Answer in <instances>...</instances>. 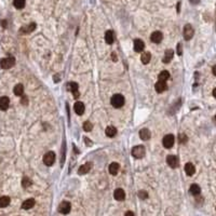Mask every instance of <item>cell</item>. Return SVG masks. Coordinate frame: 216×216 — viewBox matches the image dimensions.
I'll return each mask as SVG.
<instances>
[{"instance_id":"6da1fadb","label":"cell","mask_w":216,"mask_h":216,"mask_svg":"<svg viewBox=\"0 0 216 216\" xmlns=\"http://www.w3.org/2000/svg\"><path fill=\"white\" fill-rule=\"evenodd\" d=\"M110 103L111 105L115 107V108H120L124 105V97L121 94H115L112 95V97L110 99Z\"/></svg>"},{"instance_id":"7a4b0ae2","label":"cell","mask_w":216,"mask_h":216,"mask_svg":"<svg viewBox=\"0 0 216 216\" xmlns=\"http://www.w3.org/2000/svg\"><path fill=\"white\" fill-rule=\"evenodd\" d=\"M14 64H15V58L13 56L4 57V58H2V60L0 61V66H1V68H3V69H9V68H11V67L14 66Z\"/></svg>"},{"instance_id":"3957f363","label":"cell","mask_w":216,"mask_h":216,"mask_svg":"<svg viewBox=\"0 0 216 216\" xmlns=\"http://www.w3.org/2000/svg\"><path fill=\"white\" fill-rule=\"evenodd\" d=\"M145 152H146V149H145V147L142 146V145L133 147V149H132V155H133V157H135L136 159H142L144 156H145Z\"/></svg>"},{"instance_id":"277c9868","label":"cell","mask_w":216,"mask_h":216,"mask_svg":"<svg viewBox=\"0 0 216 216\" xmlns=\"http://www.w3.org/2000/svg\"><path fill=\"white\" fill-rule=\"evenodd\" d=\"M54 161H55V154L53 151H49L43 156V163L45 165L51 167V165H53Z\"/></svg>"},{"instance_id":"5b68a950","label":"cell","mask_w":216,"mask_h":216,"mask_svg":"<svg viewBox=\"0 0 216 216\" xmlns=\"http://www.w3.org/2000/svg\"><path fill=\"white\" fill-rule=\"evenodd\" d=\"M193 34H195V30H193L191 25L190 24L185 25V27H184V32H183L184 38H185L186 40H190L192 37H193Z\"/></svg>"},{"instance_id":"8992f818","label":"cell","mask_w":216,"mask_h":216,"mask_svg":"<svg viewBox=\"0 0 216 216\" xmlns=\"http://www.w3.org/2000/svg\"><path fill=\"white\" fill-rule=\"evenodd\" d=\"M174 141H175V139H174V136H173V135H172V134H167L162 139L163 146L165 147V148H172V147H173V145H174Z\"/></svg>"},{"instance_id":"52a82bcc","label":"cell","mask_w":216,"mask_h":216,"mask_svg":"<svg viewBox=\"0 0 216 216\" xmlns=\"http://www.w3.org/2000/svg\"><path fill=\"white\" fill-rule=\"evenodd\" d=\"M70 210H71V205H70V203L67 202V201L62 202V203L60 204V206H58V212L62 213V214H68V213L70 212Z\"/></svg>"},{"instance_id":"ba28073f","label":"cell","mask_w":216,"mask_h":216,"mask_svg":"<svg viewBox=\"0 0 216 216\" xmlns=\"http://www.w3.org/2000/svg\"><path fill=\"white\" fill-rule=\"evenodd\" d=\"M167 162L172 169H175V167H178V158H177L176 156H173V155L167 156Z\"/></svg>"},{"instance_id":"9c48e42d","label":"cell","mask_w":216,"mask_h":216,"mask_svg":"<svg viewBox=\"0 0 216 216\" xmlns=\"http://www.w3.org/2000/svg\"><path fill=\"white\" fill-rule=\"evenodd\" d=\"M67 89L73 94V97L75 98H77L79 96V92H78L79 86H78V83H76V82H69L67 84Z\"/></svg>"},{"instance_id":"30bf717a","label":"cell","mask_w":216,"mask_h":216,"mask_svg":"<svg viewBox=\"0 0 216 216\" xmlns=\"http://www.w3.org/2000/svg\"><path fill=\"white\" fill-rule=\"evenodd\" d=\"M163 39V35L161 32L157 30V32H154L150 36V40L154 42V43H160Z\"/></svg>"},{"instance_id":"8fae6325","label":"cell","mask_w":216,"mask_h":216,"mask_svg":"<svg viewBox=\"0 0 216 216\" xmlns=\"http://www.w3.org/2000/svg\"><path fill=\"white\" fill-rule=\"evenodd\" d=\"M114 197H115V199L117 200V201H122V200H124V198H125V192H124V190H123V189H121V188H118V189H116V190H115Z\"/></svg>"},{"instance_id":"7c38bea8","label":"cell","mask_w":216,"mask_h":216,"mask_svg":"<svg viewBox=\"0 0 216 216\" xmlns=\"http://www.w3.org/2000/svg\"><path fill=\"white\" fill-rule=\"evenodd\" d=\"M145 49V43L141 39H135L134 40V51L135 52H142Z\"/></svg>"},{"instance_id":"4fadbf2b","label":"cell","mask_w":216,"mask_h":216,"mask_svg":"<svg viewBox=\"0 0 216 216\" xmlns=\"http://www.w3.org/2000/svg\"><path fill=\"white\" fill-rule=\"evenodd\" d=\"M173 56H174L173 50H171V49L167 50L165 53H164V56H163V58H162V62L165 63V64H167V63H170V62L173 60Z\"/></svg>"},{"instance_id":"5bb4252c","label":"cell","mask_w":216,"mask_h":216,"mask_svg":"<svg viewBox=\"0 0 216 216\" xmlns=\"http://www.w3.org/2000/svg\"><path fill=\"white\" fill-rule=\"evenodd\" d=\"M10 105V99L7 96H2L0 97V109L1 110H7Z\"/></svg>"},{"instance_id":"9a60e30c","label":"cell","mask_w":216,"mask_h":216,"mask_svg":"<svg viewBox=\"0 0 216 216\" xmlns=\"http://www.w3.org/2000/svg\"><path fill=\"white\" fill-rule=\"evenodd\" d=\"M73 108H75V111H76V114L77 115H82L83 112H84V109H86L84 104H83L82 102H76L75 103Z\"/></svg>"},{"instance_id":"2e32d148","label":"cell","mask_w":216,"mask_h":216,"mask_svg":"<svg viewBox=\"0 0 216 216\" xmlns=\"http://www.w3.org/2000/svg\"><path fill=\"white\" fill-rule=\"evenodd\" d=\"M155 89L158 93L164 92V91L167 90V83H165V81H158L155 84Z\"/></svg>"},{"instance_id":"e0dca14e","label":"cell","mask_w":216,"mask_h":216,"mask_svg":"<svg viewBox=\"0 0 216 216\" xmlns=\"http://www.w3.org/2000/svg\"><path fill=\"white\" fill-rule=\"evenodd\" d=\"M185 172H186V174H187L188 176H191L195 174V172H196V167H195V165L192 164V163H186V165H185Z\"/></svg>"},{"instance_id":"ac0fdd59","label":"cell","mask_w":216,"mask_h":216,"mask_svg":"<svg viewBox=\"0 0 216 216\" xmlns=\"http://www.w3.org/2000/svg\"><path fill=\"white\" fill-rule=\"evenodd\" d=\"M119 170H120V165H119L117 162H112L110 163L109 165V173L111 175H117L118 174Z\"/></svg>"},{"instance_id":"d6986e66","label":"cell","mask_w":216,"mask_h":216,"mask_svg":"<svg viewBox=\"0 0 216 216\" xmlns=\"http://www.w3.org/2000/svg\"><path fill=\"white\" fill-rule=\"evenodd\" d=\"M35 200L34 199H27V200H25L24 202H23V204H22V208H24V210H29V208H34V205H35Z\"/></svg>"},{"instance_id":"ffe728a7","label":"cell","mask_w":216,"mask_h":216,"mask_svg":"<svg viewBox=\"0 0 216 216\" xmlns=\"http://www.w3.org/2000/svg\"><path fill=\"white\" fill-rule=\"evenodd\" d=\"M150 131L148 129H142L139 131V137L143 139V141H147V139H150Z\"/></svg>"},{"instance_id":"44dd1931","label":"cell","mask_w":216,"mask_h":216,"mask_svg":"<svg viewBox=\"0 0 216 216\" xmlns=\"http://www.w3.org/2000/svg\"><path fill=\"white\" fill-rule=\"evenodd\" d=\"M36 28V24L35 23H29L27 26H24V27H22L21 28V32L23 34H28V33H32V32H34V29Z\"/></svg>"},{"instance_id":"7402d4cb","label":"cell","mask_w":216,"mask_h":216,"mask_svg":"<svg viewBox=\"0 0 216 216\" xmlns=\"http://www.w3.org/2000/svg\"><path fill=\"white\" fill-rule=\"evenodd\" d=\"M105 40L108 45H112L115 41V36H114V33L112 30H107L106 34H105Z\"/></svg>"},{"instance_id":"603a6c76","label":"cell","mask_w":216,"mask_h":216,"mask_svg":"<svg viewBox=\"0 0 216 216\" xmlns=\"http://www.w3.org/2000/svg\"><path fill=\"white\" fill-rule=\"evenodd\" d=\"M105 133H106V135L108 137H114V136H116V134H117V129H116L115 126L109 125L106 128Z\"/></svg>"},{"instance_id":"cb8c5ba5","label":"cell","mask_w":216,"mask_h":216,"mask_svg":"<svg viewBox=\"0 0 216 216\" xmlns=\"http://www.w3.org/2000/svg\"><path fill=\"white\" fill-rule=\"evenodd\" d=\"M14 94L15 95H17V96H21V95H23V93H24V86L22 84V83H17L16 86H14Z\"/></svg>"},{"instance_id":"d4e9b609","label":"cell","mask_w":216,"mask_h":216,"mask_svg":"<svg viewBox=\"0 0 216 216\" xmlns=\"http://www.w3.org/2000/svg\"><path fill=\"white\" fill-rule=\"evenodd\" d=\"M200 191H201V189H200L199 185H197V184H192L191 186H190V188H189V192L191 195H193V196H198L200 193Z\"/></svg>"},{"instance_id":"484cf974","label":"cell","mask_w":216,"mask_h":216,"mask_svg":"<svg viewBox=\"0 0 216 216\" xmlns=\"http://www.w3.org/2000/svg\"><path fill=\"white\" fill-rule=\"evenodd\" d=\"M91 169V163H86V164H83V165H81V167H79V170H78V173L79 174H86V173H88V172L90 171Z\"/></svg>"},{"instance_id":"4316f807","label":"cell","mask_w":216,"mask_h":216,"mask_svg":"<svg viewBox=\"0 0 216 216\" xmlns=\"http://www.w3.org/2000/svg\"><path fill=\"white\" fill-rule=\"evenodd\" d=\"M10 198L7 196H4V197H1L0 198V208H7L9 204H10Z\"/></svg>"},{"instance_id":"83f0119b","label":"cell","mask_w":216,"mask_h":216,"mask_svg":"<svg viewBox=\"0 0 216 216\" xmlns=\"http://www.w3.org/2000/svg\"><path fill=\"white\" fill-rule=\"evenodd\" d=\"M141 60H142V63L143 64H148L151 60V54L149 52H144L141 56Z\"/></svg>"},{"instance_id":"f1b7e54d","label":"cell","mask_w":216,"mask_h":216,"mask_svg":"<svg viewBox=\"0 0 216 216\" xmlns=\"http://www.w3.org/2000/svg\"><path fill=\"white\" fill-rule=\"evenodd\" d=\"M158 78H159V81H167V79L170 78V73L167 70H163V71H161L159 73Z\"/></svg>"},{"instance_id":"f546056e","label":"cell","mask_w":216,"mask_h":216,"mask_svg":"<svg viewBox=\"0 0 216 216\" xmlns=\"http://www.w3.org/2000/svg\"><path fill=\"white\" fill-rule=\"evenodd\" d=\"M13 4L16 9H23L25 7V0H13Z\"/></svg>"},{"instance_id":"4dcf8cb0","label":"cell","mask_w":216,"mask_h":216,"mask_svg":"<svg viewBox=\"0 0 216 216\" xmlns=\"http://www.w3.org/2000/svg\"><path fill=\"white\" fill-rule=\"evenodd\" d=\"M32 184H33V182H32V180H30V178H28V177H24V178H23V180H22V186H23L24 188L29 187Z\"/></svg>"},{"instance_id":"1f68e13d","label":"cell","mask_w":216,"mask_h":216,"mask_svg":"<svg viewBox=\"0 0 216 216\" xmlns=\"http://www.w3.org/2000/svg\"><path fill=\"white\" fill-rule=\"evenodd\" d=\"M92 129H93V125L90 121H86V122L83 123V130L86 132H90V131H92Z\"/></svg>"},{"instance_id":"d6a6232c","label":"cell","mask_w":216,"mask_h":216,"mask_svg":"<svg viewBox=\"0 0 216 216\" xmlns=\"http://www.w3.org/2000/svg\"><path fill=\"white\" fill-rule=\"evenodd\" d=\"M178 141H180V144H186V143H187V141H188L187 135H185V134H180V135H178Z\"/></svg>"},{"instance_id":"836d02e7","label":"cell","mask_w":216,"mask_h":216,"mask_svg":"<svg viewBox=\"0 0 216 216\" xmlns=\"http://www.w3.org/2000/svg\"><path fill=\"white\" fill-rule=\"evenodd\" d=\"M139 197L141 198V199H146L147 197H148V195H147L146 191H144V190H141V191H139Z\"/></svg>"},{"instance_id":"e575fe53","label":"cell","mask_w":216,"mask_h":216,"mask_svg":"<svg viewBox=\"0 0 216 216\" xmlns=\"http://www.w3.org/2000/svg\"><path fill=\"white\" fill-rule=\"evenodd\" d=\"M182 53H183V50H182V45H180V43H178V45H177V54H178V55H182Z\"/></svg>"},{"instance_id":"d590c367","label":"cell","mask_w":216,"mask_h":216,"mask_svg":"<svg viewBox=\"0 0 216 216\" xmlns=\"http://www.w3.org/2000/svg\"><path fill=\"white\" fill-rule=\"evenodd\" d=\"M27 103H28V98L24 96V97L22 98V104H23V105H27Z\"/></svg>"},{"instance_id":"8d00e7d4","label":"cell","mask_w":216,"mask_h":216,"mask_svg":"<svg viewBox=\"0 0 216 216\" xmlns=\"http://www.w3.org/2000/svg\"><path fill=\"white\" fill-rule=\"evenodd\" d=\"M124 216H134V213L131 212V211H128V212L125 213V215Z\"/></svg>"},{"instance_id":"74e56055","label":"cell","mask_w":216,"mask_h":216,"mask_svg":"<svg viewBox=\"0 0 216 216\" xmlns=\"http://www.w3.org/2000/svg\"><path fill=\"white\" fill-rule=\"evenodd\" d=\"M192 4H198L200 2V0H189Z\"/></svg>"},{"instance_id":"f35d334b","label":"cell","mask_w":216,"mask_h":216,"mask_svg":"<svg viewBox=\"0 0 216 216\" xmlns=\"http://www.w3.org/2000/svg\"><path fill=\"white\" fill-rule=\"evenodd\" d=\"M213 73H214V75L216 76V67H215V66L213 67Z\"/></svg>"},{"instance_id":"ab89813d","label":"cell","mask_w":216,"mask_h":216,"mask_svg":"<svg viewBox=\"0 0 216 216\" xmlns=\"http://www.w3.org/2000/svg\"><path fill=\"white\" fill-rule=\"evenodd\" d=\"M213 95H214V97L216 96V89H214V90H213Z\"/></svg>"}]
</instances>
